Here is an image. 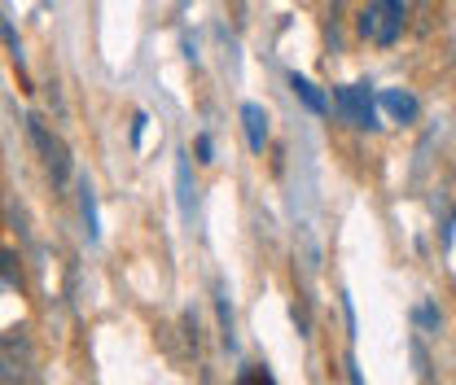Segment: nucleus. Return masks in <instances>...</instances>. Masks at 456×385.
I'll use <instances>...</instances> for the list:
<instances>
[{
  "label": "nucleus",
  "mask_w": 456,
  "mask_h": 385,
  "mask_svg": "<svg viewBox=\"0 0 456 385\" xmlns=\"http://www.w3.org/2000/svg\"><path fill=\"white\" fill-rule=\"evenodd\" d=\"M40 381V355L22 329L0 333V385H36Z\"/></svg>",
  "instance_id": "nucleus-2"
},
{
  "label": "nucleus",
  "mask_w": 456,
  "mask_h": 385,
  "mask_svg": "<svg viewBox=\"0 0 456 385\" xmlns=\"http://www.w3.org/2000/svg\"><path fill=\"white\" fill-rule=\"evenodd\" d=\"M27 136H31V145H36L40 163H45V171H49V180H53L57 188H66V184H70V171H75L66 140L57 136V132L45 123V118H40V114H27Z\"/></svg>",
  "instance_id": "nucleus-3"
},
{
  "label": "nucleus",
  "mask_w": 456,
  "mask_h": 385,
  "mask_svg": "<svg viewBox=\"0 0 456 385\" xmlns=\"http://www.w3.org/2000/svg\"><path fill=\"white\" fill-rule=\"evenodd\" d=\"M175 197H180V211L193 215V166H189V154L175 158Z\"/></svg>",
  "instance_id": "nucleus-6"
},
{
  "label": "nucleus",
  "mask_w": 456,
  "mask_h": 385,
  "mask_svg": "<svg viewBox=\"0 0 456 385\" xmlns=\"http://www.w3.org/2000/svg\"><path fill=\"white\" fill-rule=\"evenodd\" d=\"M0 40H4V49H9V61H13V70L22 75V84H27V61H22V44H18V36H13V27L0 18Z\"/></svg>",
  "instance_id": "nucleus-10"
},
{
  "label": "nucleus",
  "mask_w": 456,
  "mask_h": 385,
  "mask_svg": "<svg viewBox=\"0 0 456 385\" xmlns=\"http://www.w3.org/2000/svg\"><path fill=\"white\" fill-rule=\"evenodd\" d=\"M241 385H277V381H273V377H268L264 368H250V373L241 377Z\"/></svg>",
  "instance_id": "nucleus-13"
},
{
  "label": "nucleus",
  "mask_w": 456,
  "mask_h": 385,
  "mask_svg": "<svg viewBox=\"0 0 456 385\" xmlns=\"http://www.w3.org/2000/svg\"><path fill=\"white\" fill-rule=\"evenodd\" d=\"M79 211H84V223H88V241H97L102 237V228H97V193H93L88 175L79 180Z\"/></svg>",
  "instance_id": "nucleus-9"
},
{
  "label": "nucleus",
  "mask_w": 456,
  "mask_h": 385,
  "mask_svg": "<svg viewBox=\"0 0 456 385\" xmlns=\"http://www.w3.org/2000/svg\"><path fill=\"white\" fill-rule=\"evenodd\" d=\"M382 106L395 114L399 123H412L417 110H421V106H417V97H412V92H399V88H387V92H382Z\"/></svg>",
  "instance_id": "nucleus-7"
},
{
  "label": "nucleus",
  "mask_w": 456,
  "mask_h": 385,
  "mask_svg": "<svg viewBox=\"0 0 456 385\" xmlns=\"http://www.w3.org/2000/svg\"><path fill=\"white\" fill-rule=\"evenodd\" d=\"M241 127H246V145H250V154H264L273 127H268V110H264L259 101H246V106H241Z\"/></svg>",
  "instance_id": "nucleus-5"
},
{
  "label": "nucleus",
  "mask_w": 456,
  "mask_h": 385,
  "mask_svg": "<svg viewBox=\"0 0 456 385\" xmlns=\"http://www.w3.org/2000/svg\"><path fill=\"white\" fill-rule=\"evenodd\" d=\"M145 114H132V145H141V136H145Z\"/></svg>",
  "instance_id": "nucleus-14"
},
{
  "label": "nucleus",
  "mask_w": 456,
  "mask_h": 385,
  "mask_svg": "<svg viewBox=\"0 0 456 385\" xmlns=\"http://www.w3.org/2000/svg\"><path fill=\"white\" fill-rule=\"evenodd\" d=\"M403 27H408V4H403V0H364V9H360V18H355V31H360L369 44H378V49L399 44Z\"/></svg>",
  "instance_id": "nucleus-1"
},
{
  "label": "nucleus",
  "mask_w": 456,
  "mask_h": 385,
  "mask_svg": "<svg viewBox=\"0 0 456 385\" xmlns=\"http://www.w3.org/2000/svg\"><path fill=\"white\" fill-rule=\"evenodd\" d=\"M289 88H294V97H298V101H303V106H307L312 114H325V110H330V101L321 97V88H316L312 79H303V75H289Z\"/></svg>",
  "instance_id": "nucleus-8"
},
{
  "label": "nucleus",
  "mask_w": 456,
  "mask_h": 385,
  "mask_svg": "<svg viewBox=\"0 0 456 385\" xmlns=\"http://www.w3.org/2000/svg\"><path fill=\"white\" fill-rule=\"evenodd\" d=\"M13 289V285H22V268H18V254H9V250H0V289Z\"/></svg>",
  "instance_id": "nucleus-11"
},
{
  "label": "nucleus",
  "mask_w": 456,
  "mask_h": 385,
  "mask_svg": "<svg viewBox=\"0 0 456 385\" xmlns=\"http://www.w3.org/2000/svg\"><path fill=\"white\" fill-rule=\"evenodd\" d=\"M334 110H338L342 123H351L360 132H373L378 127V110H373L369 84H338L334 88Z\"/></svg>",
  "instance_id": "nucleus-4"
},
{
  "label": "nucleus",
  "mask_w": 456,
  "mask_h": 385,
  "mask_svg": "<svg viewBox=\"0 0 456 385\" xmlns=\"http://www.w3.org/2000/svg\"><path fill=\"white\" fill-rule=\"evenodd\" d=\"M198 163H216V145H211V136H198Z\"/></svg>",
  "instance_id": "nucleus-12"
}]
</instances>
